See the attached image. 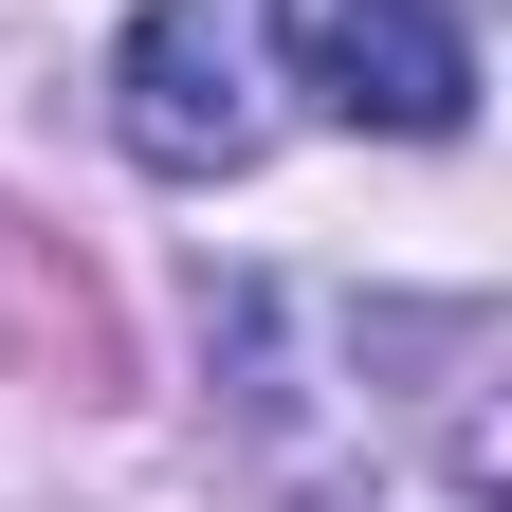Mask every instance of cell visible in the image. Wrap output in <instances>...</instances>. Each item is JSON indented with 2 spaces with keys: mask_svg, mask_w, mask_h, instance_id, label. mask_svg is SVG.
<instances>
[{
  "mask_svg": "<svg viewBox=\"0 0 512 512\" xmlns=\"http://www.w3.org/2000/svg\"><path fill=\"white\" fill-rule=\"evenodd\" d=\"M110 128L165 183L256 165V128H275V0H147L128 55H110Z\"/></svg>",
  "mask_w": 512,
  "mask_h": 512,
  "instance_id": "obj_1",
  "label": "cell"
},
{
  "mask_svg": "<svg viewBox=\"0 0 512 512\" xmlns=\"http://www.w3.org/2000/svg\"><path fill=\"white\" fill-rule=\"evenodd\" d=\"M311 92L348 128L439 147V128L476 110V37H458V0H330V19H311Z\"/></svg>",
  "mask_w": 512,
  "mask_h": 512,
  "instance_id": "obj_2",
  "label": "cell"
}]
</instances>
